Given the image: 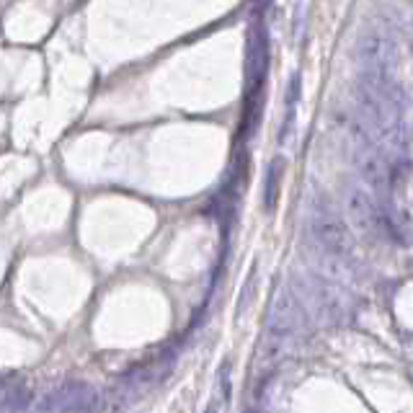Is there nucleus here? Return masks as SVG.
Segmentation results:
<instances>
[{
	"instance_id": "f257e3e1",
	"label": "nucleus",
	"mask_w": 413,
	"mask_h": 413,
	"mask_svg": "<svg viewBox=\"0 0 413 413\" xmlns=\"http://www.w3.org/2000/svg\"><path fill=\"white\" fill-rule=\"evenodd\" d=\"M300 308H297V300L294 294L287 289V287H279L277 297H274V305L269 308V336L277 339V341H284V339H292L297 331H300Z\"/></svg>"
},
{
	"instance_id": "39448f33",
	"label": "nucleus",
	"mask_w": 413,
	"mask_h": 413,
	"mask_svg": "<svg viewBox=\"0 0 413 413\" xmlns=\"http://www.w3.org/2000/svg\"><path fill=\"white\" fill-rule=\"evenodd\" d=\"M220 388H223V398L230 395V388H228V367L220 369Z\"/></svg>"
},
{
	"instance_id": "f03ea898",
	"label": "nucleus",
	"mask_w": 413,
	"mask_h": 413,
	"mask_svg": "<svg viewBox=\"0 0 413 413\" xmlns=\"http://www.w3.org/2000/svg\"><path fill=\"white\" fill-rule=\"evenodd\" d=\"M315 220H313V225H315V235H318L320 246L326 248V251H331V254L336 256H343L346 251H349V232H346V228H343V223L339 220V217L328 209L326 204L315 206Z\"/></svg>"
},
{
	"instance_id": "7ed1b4c3",
	"label": "nucleus",
	"mask_w": 413,
	"mask_h": 413,
	"mask_svg": "<svg viewBox=\"0 0 413 413\" xmlns=\"http://www.w3.org/2000/svg\"><path fill=\"white\" fill-rule=\"evenodd\" d=\"M266 63H269L266 37H263V32H256L251 37V47H248V83L254 91L261 86L263 75H266Z\"/></svg>"
},
{
	"instance_id": "20e7f679",
	"label": "nucleus",
	"mask_w": 413,
	"mask_h": 413,
	"mask_svg": "<svg viewBox=\"0 0 413 413\" xmlns=\"http://www.w3.org/2000/svg\"><path fill=\"white\" fill-rule=\"evenodd\" d=\"M279 166H274L269 171V178H266V206H274V202H277V186H279Z\"/></svg>"
}]
</instances>
